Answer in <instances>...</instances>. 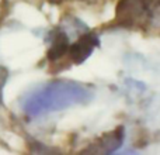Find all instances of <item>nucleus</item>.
Segmentation results:
<instances>
[{
	"label": "nucleus",
	"mask_w": 160,
	"mask_h": 155,
	"mask_svg": "<svg viewBox=\"0 0 160 155\" xmlns=\"http://www.w3.org/2000/svg\"><path fill=\"white\" fill-rule=\"evenodd\" d=\"M93 97V90L72 80H55L32 92L22 103V111L30 117H38L59 111L76 104H84Z\"/></svg>",
	"instance_id": "nucleus-1"
},
{
	"label": "nucleus",
	"mask_w": 160,
	"mask_h": 155,
	"mask_svg": "<svg viewBox=\"0 0 160 155\" xmlns=\"http://www.w3.org/2000/svg\"><path fill=\"white\" fill-rule=\"evenodd\" d=\"M160 0H119L115 10V23L118 27H142L150 20L153 8Z\"/></svg>",
	"instance_id": "nucleus-2"
},
{
	"label": "nucleus",
	"mask_w": 160,
	"mask_h": 155,
	"mask_svg": "<svg viewBox=\"0 0 160 155\" xmlns=\"http://www.w3.org/2000/svg\"><path fill=\"white\" fill-rule=\"evenodd\" d=\"M97 45H98V38H97V35L94 33L87 31V33L82 34V35L76 40V42L70 44L69 51H68L65 59H66L69 64L79 65V64H82V62H84L86 59L91 55L93 50Z\"/></svg>",
	"instance_id": "nucleus-3"
},
{
	"label": "nucleus",
	"mask_w": 160,
	"mask_h": 155,
	"mask_svg": "<svg viewBox=\"0 0 160 155\" xmlns=\"http://www.w3.org/2000/svg\"><path fill=\"white\" fill-rule=\"evenodd\" d=\"M51 47L48 50L47 58L51 64H58L61 59L66 56L68 51H69L70 42H69V34L65 30L56 28L51 33Z\"/></svg>",
	"instance_id": "nucleus-4"
},
{
	"label": "nucleus",
	"mask_w": 160,
	"mask_h": 155,
	"mask_svg": "<svg viewBox=\"0 0 160 155\" xmlns=\"http://www.w3.org/2000/svg\"><path fill=\"white\" fill-rule=\"evenodd\" d=\"M122 138H124V133L122 128L112 131V133L107 134L101 138V142L98 144V148H96V151H102V152H112L114 150L121 145Z\"/></svg>",
	"instance_id": "nucleus-5"
}]
</instances>
